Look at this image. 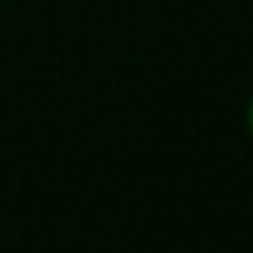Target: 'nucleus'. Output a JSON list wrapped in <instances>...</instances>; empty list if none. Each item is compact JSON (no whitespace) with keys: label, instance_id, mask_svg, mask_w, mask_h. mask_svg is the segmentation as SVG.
<instances>
[{"label":"nucleus","instance_id":"f257e3e1","mask_svg":"<svg viewBox=\"0 0 253 253\" xmlns=\"http://www.w3.org/2000/svg\"><path fill=\"white\" fill-rule=\"evenodd\" d=\"M247 128H250V137H253V95H250V104H247Z\"/></svg>","mask_w":253,"mask_h":253}]
</instances>
